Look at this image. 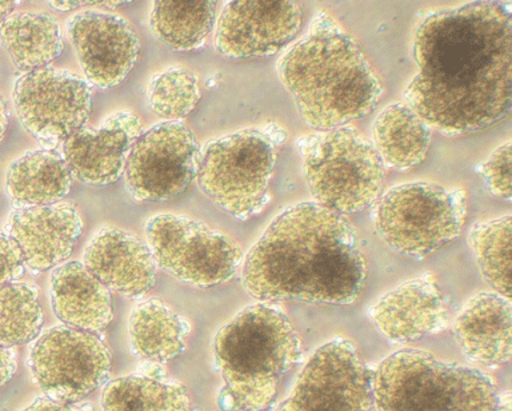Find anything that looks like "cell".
Wrapping results in <instances>:
<instances>
[{"mask_svg": "<svg viewBox=\"0 0 512 411\" xmlns=\"http://www.w3.org/2000/svg\"><path fill=\"white\" fill-rule=\"evenodd\" d=\"M416 74L406 103L431 129H490L511 110V7L471 2L428 14L414 38Z\"/></svg>", "mask_w": 512, "mask_h": 411, "instance_id": "cell-1", "label": "cell"}, {"mask_svg": "<svg viewBox=\"0 0 512 411\" xmlns=\"http://www.w3.org/2000/svg\"><path fill=\"white\" fill-rule=\"evenodd\" d=\"M367 279V262L347 219L314 201L288 207L251 247L244 289L260 302L350 305Z\"/></svg>", "mask_w": 512, "mask_h": 411, "instance_id": "cell-2", "label": "cell"}, {"mask_svg": "<svg viewBox=\"0 0 512 411\" xmlns=\"http://www.w3.org/2000/svg\"><path fill=\"white\" fill-rule=\"evenodd\" d=\"M278 71L303 121L319 133L366 117L383 94L358 43L324 11L288 47Z\"/></svg>", "mask_w": 512, "mask_h": 411, "instance_id": "cell-3", "label": "cell"}, {"mask_svg": "<svg viewBox=\"0 0 512 411\" xmlns=\"http://www.w3.org/2000/svg\"><path fill=\"white\" fill-rule=\"evenodd\" d=\"M214 355L224 383L220 403L235 411H264L280 379L298 362L300 342L287 315L262 302L218 331Z\"/></svg>", "mask_w": 512, "mask_h": 411, "instance_id": "cell-4", "label": "cell"}, {"mask_svg": "<svg viewBox=\"0 0 512 411\" xmlns=\"http://www.w3.org/2000/svg\"><path fill=\"white\" fill-rule=\"evenodd\" d=\"M378 411H495L499 394L488 375L420 350L388 355L372 373Z\"/></svg>", "mask_w": 512, "mask_h": 411, "instance_id": "cell-5", "label": "cell"}, {"mask_svg": "<svg viewBox=\"0 0 512 411\" xmlns=\"http://www.w3.org/2000/svg\"><path fill=\"white\" fill-rule=\"evenodd\" d=\"M303 173L314 202L343 217L378 201L386 177L374 145L347 126L322 131L308 141Z\"/></svg>", "mask_w": 512, "mask_h": 411, "instance_id": "cell-6", "label": "cell"}, {"mask_svg": "<svg viewBox=\"0 0 512 411\" xmlns=\"http://www.w3.org/2000/svg\"><path fill=\"white\" fill-rule=\"evenodd\" d=\"M467 218V194L432 182L403 183L379 198L376 230L396 253L422 259L454 242Z\"/></svg>", "mask_w": 512, "mask_h": 411, "instance_id": "cell-7", "label": "cell"}, {"mask_svg": "<svg viewBox=\"0 0 512 411\" xmlns=\"http://www.w3.org/2000/svg\"><path fill=\"white\" fill-rule=\"evenodd\" d=\"M275 163L276 146L270 135L240 130L204 146L196 182L220 210L246 221L267 205Z\"/></svg>", "mask_w": 512, "mask_h": 411, "instance_id": "cell-8", "label": "cell"}, {"mask_svg": "<svg viewBox=\"0 0 512 411\" xmlns=\"http://www.w3.org/2000/svg\"><path fill=\"white\" fill-rule=\"evenodd\" d=\"M144 234L160 269L200 289L230 281L243 261L235 239L184 215H154Z\"/></svg>", "mask_w": 512, "mask_h": 411, "instance_id": "cell-9", "label": "cell"}, {"mask_svg": "<svg viewBox=\"0 0 512 411\" xmlns=\"http://www.w3.org/2000/svg\"><path fill=\"white\" fill-rule=\"evenodd\" d=\"M28 365L46 397L79 402L107 382L112 358L98 334L59 325L35 339Z\"/></svg>", "mask_w": 512, "mask_h": 411, "instance_id": "cell-10", "label": "cell"}, {"mask_svg": "<svg viewBox=\"0 0 512 411\" xmlns=\"http://www.w3.org/2000/svg\"><path fill=\"white\" fill-rule=\"evenodd\" d=\"M200 149L183 122H162L143 131L128 154L124 183L140 203L170 202L198 175Z\"/></svg>", "mask_w": 512, "mask_h": 411, "instance_id": "cell-11", "label": "cell"}, {"mask_svg": "<svg viewBox=\"0 0 512 411\" xmlns=\"http://www.w3.org/2000/svg\"><path fill=\"white\" fill-rule=\"evenodd\" d=\"M372 373L355 346L338 338L320 346L276 411H372Z\"/></svg>", "mask_w": 512, "mask_h": 411, "instance_id": "cell-12", "label": "cell"}, {"mask_svg": "<svg viewBox=\"0 0 512 411\" xmlns=\"http://www.w3.org/2000/svg\"><path fill=\"white\" fill-rule=\"evenodd\" d=\"M12 98L19 122L44 145H62L90 121V83L70 71L47 66L26 73Z\"/></svg>", "mask_w": 512, "mask_h": 411, "instance_id": "cell-13", "label": "cell"}, {"mask_svg": "<svg viewBox=\"0 0 512 411\" xmlns=\"http://www.w3.org/2000/svg\"><path fill=\"white\" fill-rule=\"evenodd\" d=\"M303 21L302 5L292 0H231L216 23V51L231 59L271 57L295 41Z\"/></svg>", "mask_w": 512, "mask_h": 411, "instance_id": "cell-14", "label": "cell"}, {"mask_svg": "<svg viewBox=\"0 0 512 411\" xmlns=\"http://www.w3.org/2000/svg\"><path fill=\"white\" fill-rule=\"evenodd\" d=\"M67 34L87 82L99 89L120 85L138 62V35L120 15L82 11L68 21Z\"/></svg>", "mask_w": 512, "mask_h": 411, "instance_id": "cell-15", "label": "cell"}, {"mask_svg": "<svg viewBox=\"0 0 512 411\" xmlns=\"http://www.w3.org/2000/svg\"><path fill=\"white\" fill-rule=\"evenodd\" d=\"M143 134L134 114L119 111L96 129L84 126L62 143L72 177L84 185L107 186L124 175L128 154Z\"/></svg>", "mask_w": 512, "mask_h": 411, "instance_id": "cell-16", "label": "cell"}, {"mask_svg": "<svg viewBox=\"0 0 512 411\" xmlns=\"http://www.w3.org/2000/svg\"><path fill=\"white\" fill-rule=\"evenodd\" d=\"M83 231L78 207L71 202L19 209L8 218L6 233L20 253L26 269L44 273L71 257Z\"/></svg>", "mask_w": 512, "mask_h": 411, "instance_id": "cell-17", "label": "cell"}, {"mask_svg": "<svg viewBox=\"0 0 512 411\" xmlns=\"http://www.w3.org/2000/svg\"><path fill=\"white\" fill-rule=\"evenodd\" d=\"M368 314L380 334L398 345L438 334L448 321L442 291L430 278L400 283L383 294Z\"/></svg>", "mask_w": 512, "mask_h": 411, "instance_id": "cell-18", "label": "cell"}, {"mask_svg": "<svg viewBox=\"0 0 512 411\" xmlns=\"http://www.w3.org/2000/svg\"><path fill=\"white\" fill-rule=\"evenodd\" d=\"M83 263L108 290L123 297H143L155 286L158 265L150 246L118 227L96 231Z\"/></svg>", "mask_w": 512, "mask_h": 411, "instance_id": "cell-19", "label": "cell"}, {"mask_svg": "<svg viewBox=\"0 0 512 411\" xmlns=\"http://www.w3.org/2000/svg\"><path fill=\"white\" fill-rule=\"evenodd\" d=\"M456 342L464 355L484 367H500L512 354L510 299L483 291L474 295L454 322Z\"/></svg>", "mask_w": 512, "mask_h": 411, "instance_id": "cell-20", "label": "cell"}, {"mask_svg": "<svg viewBox=\"0 0 512 411\" xmlns=\"http://www.w3.org/2000/svg\"><path fill=\"white\" fill-rule=\"evenodd\" d=\"M50 298L56 317L72 329L99 334L114 318L110 290L82 262H64L52 270Z\"/></svg>", "mask_w": 512, "mask_h": 411, "instance_id": "cell-21", "label": "cell"}, {"mask_svg": "<svg viewBox=\"0 0 512 411\" xmlns=\"http://www.w3.org/2000/svg\"><path fill=\"white\" fill-rule=\"evenodd\" d=\"M72 177L62 153L54 149L28 151L12 162L6 191L15 210L50 206L70 194Z\"/></svg>", "mask_w": 512, "mask_h": 411, "instance_id": "cell-22", "label": "cell"}, {"mask_svg": "<svg viewBox=\"0 0 512 411\" xmlns=\"http://www.w3.org/2000/svg\"><path fill=\"white\" fill-rule=\"evenodd\" d=\"M431 135V127L407 103H392L376 118L372 145L384 166L407 171L427 158Z\"/></svg>", "mask_w": 512, "mask_h": 411, "instance_id": "cell-23", "label": "cell"}, {"mask_svg": "<svg viewBox=\"0 0 512 411\" xmlns=\"http://www.w3.org/2000/svg\"><path fill=\"white\" fill-rule=\"evenodd\" d=\"M0 46L16 69L31 73L62 54V29L51 15L18 11L0 22Z\"/></svg>", "mask_w": 512, "mask_h": 411, "instance_id": "cell-24", "label": "cell"}, {"mask_svg": "<svg viewBox=\"0 0 512 411\" xmlns=\"http://www.w3.org/2000/svg\"><path fill=\"white\" fill-rule=\"evenodd\" d=\"M128 331L136 355L166 363L184 350L190 326L166 303L150 299L132 310Z\"/></svg>", "mask_w": 512, "mask_h": 411, "instance_id": "cell-25", "label": "cell"}, {"mask_svg": "<svg viewBox=\"0 0 512 411\" xmlns=\"http://www.w3.org/2000/svg\"><path fill=\"white\" fill-rule=\"evenodd\" d=\"M216 2L212 0H156L150 29L158 41L175 51L199 50L215 29Z\"/></svg>", "mask_w": 512, "mask_h": 411, "instance_id": "cell-26", "label": "cell"}, {"mask_svg": "<svg viewBox=\"0 0 512 411\" xmlns=\"http://www.w3.org/2000/svg\"><path fill=\"white\" fill-rule=\"evenodd\" d=\"M102 411H192L186 389L170 379L128 375L107 383Z\"/></svg>", "mask_w": 512, "mask_h": 411, "instance_id": "cell-27", "label": "cell"}, {"mask_svg": "<svg viewBox=\"0 0 512 411\" xmlns=\"http://www.w3.org/2000/svg\"><path fill=\"white\" fill-rule=\"evenodd\" d=\"M511 215L475 223L468 235L483 278L495 293L511 298Z\"/></svg>", "mask_w": 512, "mask_h": 411, "instance_id": "cell-28", "label": "cell"}, {"mask_svg": "<svg viewBox=\"0 0 512 411\" xmlns=\"http://www.w3.org/2000/svg\"><path fill=\"white\" fill-rule=\"evenodd\" d=\"M43 326L38 290L28 283L12 282L0 289V345H26Z\"/></svg>", "mask_w": 512, "mask_h": 411, "instance_id": "cell-29", "label": "cell"}, {"mask_svg": "<svg viewBox=\"0 0 512 411\" xmlns=\"http://www.w3.org/2000/svg\"><path fill=\"white\" fill-rule=\"evenodd\" d=\"M202 98L199 79L184 67H171L155 75L147 86L148 107L164 122H182Z\"/></svg>", "mask_w": 512, "mask_h": 411, "instance_id": "cell-30", "label": "cell"}, {"mask_svg": "<svg viewBox=\"0 0 512 411\" xmlns=\"http://www.w3.org/2000/svg\"><path fill=\"white\" fill-rule=\"evenodd\" d=\"M484 185L494 197L511 201V141L502 143L480 165Z\"/></svg>", "mask_w": 512, "mask_h": 411, "instance_id": "cell-31", "label": "cell"}, {"mask_svg": "<svg viewBox=\"0 0 512 411\" xmlns=\"http://www.w3.org/2000/svg\"><path fill=\"white\" fill-rule=\"evenodd\" d=\"M24 271L26 265L18 245L6 231H0V289L12 282H18Z\"/></svg>", "mask_w": 512, "mask_h": 411, "instance_id": "cell-32", "label": "cell"}, {"mask_svg": "<svg viewBox=\"0 0 512 411\" xmlns=\"http://www.w3.org/2000/svg\"><path fill=\"white\" fill-rule=\"evenodd\" d=\"M22 411H87L76 402L56 401L48 397L36 398Z\"/></svg>", "mask_w": 512, "mask_h": 411, "instance_id": "cell-33", "label": "cell"}, {"mask_svg": "<svg viewBox=\"0 0 512 411\" xmlns=\"http://www.w3.org/2000/svg\"><path fill=\"white\" fill-rule=\"evenodd\" d=\"M18 369L15 351L11 347L0 345V389L6 386Z\"/></svg>", "mask_w": 512, "mask_h": 411, "instance_id": "cell-34", "label": "cell"}, {"mask_svg": "<svg viewBox=\"0 0 512 411\" xmlns=\"http://www.w3.org/2000/svg\"><path fill=\"white\" fill-rule=\"evenodd\" d=\"M48 5L54 10L71 11L78 9L79 6H84V3L78 2V0H54V2H48Z\"/></svg>", "mask_w": 512, "mask_h": 411, "instance_id": "cell-35", "label": "cell"}, {"mask_svg": "<svg viewBox=\"0 0 512 411\" xmlns=\"http://www.w3.org/2000/svg\"><path fill=\"white\" fill-rule=\"evenodd\" d=\"M8 129V110L6 99L0 94V141L6 135Z\"/></svg>", "mask_w": 512, "mask_h": 411, "instance_id": "cell-36", "label": "cell"}, {"mask_svg": "<svg viewBox=\"0 0 512 411\" xmlns=\"http://www.w3.org/2000/svg\"><path fill=\"white\" fill-rule=\"evenodd\" d=\"M19 5L15 0H0V22L14 14Z\"/></svg>", "mask_w": 512, "mask_h": 411, "instance_id": "cell-37", "label": "cell"}, {"mask_svg": "<svg viewBox=\"0 0 512 411\" xmlns=\"http://www.w3.org/2000/svg\"><path fill=\"white\" fill-rule=\"evenodd\" d=\"M511 402L512 398L510 391H506V393L499 395L498 405H496L495 411H512Z\"/></svg>", "mask_w": 512, "mask_h": 411, "instance_id": "cell-38", "label": "cell"}]
</instances>
